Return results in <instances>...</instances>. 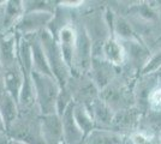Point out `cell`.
Segmentation results:
<instances>
[{
  "label": "cell",
  "instance_id": "obj_1",
  "mask_svg": "<svg viewBox=\"0 0 161 144\" xmlns=\"http://www.w3.org/2000/svg\"><path fill=\"white\" fill-rule=\"evenodd\" d=\"M136 81L137 78L128 77L120 71L113 82L100 91V99L114 113L136 107L134 93Z\"/></svg>",
  "mask_w": 161,
  "mask_h": 144
},
{
  "label": "cell",
  "instance_id": "obj_2",
  "mask_svg": "<svg viewBox=\"0 0 161 144\" xmlns=\"http://www.w3.org/2000/svg\"><path fill=\"white\" fill-rule=\"evenodd\" d=\"M41 114L39 107L28 110H19V115L6 129L12 139L28 144H45L41 131Z\"/></svg>",
  "mask_w": 161,
  "mask_h": 144
},
{
  "label": "cell",
  "instance_id": "obj_3",
  "mask_svg": "<svg viewBox=\"0 0 161 144\" xmlns=\"http://www.w3.org/2000/svg\"><path fill=\"white\" fill-rule=\"evenodd\" d=\"M31 78L35 88L36 104L42 115L57 113V101L61 85L53 76L41 75L33 71ZM58 114V113H57Z\"/></svg>",
  "mask_w": 161,
  "mask_h": 144
},
{
  "label": "cell",
  "instance_id": "obj_4",
  "mask_svg": "<svg viewBox=\"0 0 161 144\" xmlns=\"http://www.w3.org/2000/svg\"><path fill=\"white\" fill-rule=\"evenodd\" d=\"M39 39H40L41 45L43 47L52 75L61 87H64L67 83V81L70 79L72 72L64 59V55L61 53L59 43L57 41V39L48 30L41 31L39 34Z\"/></svg>",
  "mask_w": 161,
  "mask_h": 144
},
{
  "label": "cell",
  "instance_id": "obj_5",
  "mask_svg": "<svg viewBox=\"0 0 161 144\" xmlns=\"http://www.w3.org/2000/svg\"><path fill=\"white\" fill-rule=\"evenodd\" d=\"M76 28V46H75V58L72 65V75H88L90 64L93 59V42L89 35L82 27L76 14L75 19Z\"/></svg>",
  "mask_w": 161,
  "mask_h": 144
},
{
  "label": "cell",
  "instance_id": "obj_6",
  "mask_svg": "<svg viewBox=\"0 0 161 144\" xmlns=\"http://www.w3.org/2000/svg\"><path fill=\"white\" fill-rule=\"evenodd\" d=\"M64 87L70 91L74 102L77 104L88 106L100 97V90L88 75H71Z\"/></svg>",
  "mask_w": 161,
  "mask_h": 144
},
{
  "label": "cell",
  "instance_id": "obj_7",
  "mask_svg": "<svg viewBox=\"0 0 161 144\" xmlns=\"http://www.w3.org/2000/svg\"><path fill=\"white\" fill-rule=\"evenodd\" d=\"M53 18V13L48 12H25L14 27V33L19 37L40 34L47 30Z\"/></svg>",
  "mask_w": 161,
  "mask_h": 144
},
{
  "label": "cell",
  "instance_id": "obj_8",
  "mask_svg": "<svg viewBox=\"0 0 161 144\" xmlns=\"http://www.w3.org/2000/svg\"><path fill=\"white\" fill-rule=\"evenodd\" d=\"M142 115L143 113L137 107H131L128 109L117 112L114 113L113 121L109 130L119 133L123 137H130L138 130Z\"/></svg>",
  "mask_w": 161,
  "mask_h": 144
},
{
  "label": "cell",
  "instance_id": "obj_9",
  "mask_svg": "<svg viewBox=\"0 0 161 144\" xmlns=\"http://www.w3.org/2000/svg\"><path fill=\"white\" fill-rule=\"evenodd\" d=\"M120 71V67L114 66L113 64L108 62L103 58H93L88 76L95 83L97 89L101 91L102 89H105L108 84L113 82L119 76Z\"/></svg>",
  "mask_w": 161,
  "mask_h": 144
},
{
  "label": "cell",
  "instance_id": "obj_10",
  "mask_svg": "<svg viewBox=\"0 0 161 144\" xmlns=\"http://www.w3.org/2000/svg\"><path fill=\"white\" fill-rule=\"evenodd\" d=\"M159 85L158 82V75L156 73H150V75H141L135 84V101H136V107L144 114L147 110H149L148 107V100L152 91L154 90L155 87Z\"/></svg>",
  "mask_w": 161,
  "mask_h": 144
},
{
  "label": "cell",
  "instance_id": "obj_11",
  "mask_svg": "<svg viewBox=\"0 0 161 144\" xmlns=\"http://www.w3.org/2000/svg\"><path fill=\"white\" fill-rule=\"evenodd\" d=\"M41 131L45 144H64L63 125L59 114H48L41 117Z\"/></svg>",
  "mask_w": 161,
  "mask_h": 144
},
{
  "label": "cell",
  "instance_id": "obj_12",
  "mask_svg": "<svg viewBox=\"0 0 161 144\" xmlns=\"http://www.w3.org/2000/svg\"><path fill=\"white\" fill-rule=\"evenodd\" d=\"M75 103L70 104L67 109L60 115L61 125H63V135H64V144H83L86 139V135L80 127L77 125L74 117Z\"/></svg>",
  "mask_w": 161,
  "mask_h": 144
},
{
  "label": "cell",
  "instance_id": "obj_13",
  "mask_svg": "<svg viewBox=\"0 0 161 144\" xmlns=\"http://www.w3.org/2000/svg\"><path fill=\"white\" fill-rule=\"evenodd\" d=\"M86 107L88 108L90 115H92L93 120H94L96 129L109 130V127L112 125V121H113L114 112L101 100L100 97L96 99L95 101H93L90 104H88Z\"/></svg>",
  "mask_w": 161,
  "mask_h": 144
},
{
  "label": "cell",
  "instance_id": "obj_14",
  "mask_svg": "<svg viewBox=\"0 0 161 144\" xmlns=\"http://www.w3.org/2000/svg\"><path fill=\"white\" fill-rule=\"evenodd\" d=\"M57 41L59 43L61 53L64 55V59L67 62L69 67L72 72V65H74L75 58V46H76V28L75 23L64 28L57 36Z\"/></svg>",
  "mask_w": 161,
  "mask_h": 144
},
{
  "label": "cell",
  "instance_id": "obj_15",
  "mask_svg": "<svg viewBox=\"0 0 161 144\" xmlns=\"http://www.w3.org/2000/svg\"><path fill=\"white\" fill-rule=\"evenodd\" d=\"M102 58L117 67H121L125 64L126 55L124 46L121 41L114 37L113 35L108 37L102 46Z\"/></svg>",
  "mask_w": 161,
  "mask_h": 144
},
{
  "label": "cell",
  "instance_id": "obj_16",
  "mask_svg": "<svg viewBox=\"0 0 161 144\" xmlns=\"http://www.w3.org/2000/svg\"><path fill=\"white\" fill-rule=\"evenodd\" d=\"M23 14H24L23 0H6L4 22L0 29V34L14 31V27L17 25Z\"/></svg>",
  "mask_w": 161,
  "mask_h": 144
},
{
  "label": "cell",
  "instance_id": "obj_17",
  "mask_svg": "<svg viewBox=\"0 0 161 144\" xmlns=\"http://www.w3.org/2000/svg\"><path fill=\"white\" fill-rule=\"evenodd\" d=\"M25 37V36H24ZM31 45V53H33V71L41 73V75L53 76L48 65L47 58L45 54L43 47L41 45V41L39 39V34L27 36Z\"/></svg>",
  "mask_w": 161,
  "mask_h": 144
},
{
  "label": "cell",
  "instance_id": "obj_18",
  "mask_svg": "<svg viewBox=\"0 0 161 144\" xmlns=\"http://www.w3.org/2000/svg\"><path fill=\"white\" fill-rule=\"evenodd\" d=\"M126 137L106 129H95L88 135L83 144H124Z\"/></svg>",
  "mask_w": 161,
  "mask_h": 144
},
{
  "label": "cell",
  "instance_id": "obj_19",
  "mask_svg": "<svg viewBox=\"0 0 161 144\" xmlns=\"http://www.w3.org/2000/svg\"><path fill=\"white\" fill-rule=\"evenodd\" d=\"M137 132L149 136H159L161 133V112L149 109L142 115Z\"/></svg>",
  "mask_w": 161,
  "mask_h": 144
},
{
  "label": "cell",
  "instance_id": "obj_20",
  "mask_svg": "<svg viewBox=\"0 0 161 144\" xmlns=\"http://www.w3.org/2000/svg\"><path fill=\"white\" fill-rule=\"evenodd\" d=\"M0 115L6 125V129L19 115L18 102L8 93H5V95L0 99Z\"/></svg>",
  "mask_w": 161,
  "mask_h": 144
},
{
  "label": "cell",
  "instance_id": "obj_21",
  "mask_svg": "<svg viewBox=\"0 0 161 144\" xmlns=\"http://www.w3.org/2000/svg\"><path fill=\"white\" fill-rule=\"evenodd\" d=\"M74 117L77 125L80 127V130L83 131V133L86 135V137H87L92 131L96 129L94 120H93V118L90 115L89 110H88V108L84 104H77V103H75Z\"/></svg>",
  "mask_w": 161,
  "mask_h": 144
},
{
  "label": "cell",
  "instance_id": "obj_22",
  "mask_svg": "<svg viewBox=\"0 0 161 144\" xmlns=\"http://www.w3.org/2000/svg\"><path fill=\"white\" fill-rule=\"evenodd\" d=\"M57 6H58V1H53V0H23L24 13L25 12L54 13Z\"/></svg>",
  "mask_w": 161,
  "mask_h": 144
},
{
  "label": "cell",
  "instance_id": "obj_23",
  "mask_svg": "<svg viewBox=\"0 0 161 144\" xmlns=\"http://www.w3.org/2000/svg\"><path fill=\"white\" fill-rule=\"evenodd\" d=\"M161 69V43L159 47L156 48V51L153 52V54L150 56L149 61L146 65V67L143 69L141 75H150V73H156Z\"/></svg>",
  "mask_w": 161,
  "mask_h": 144
},
{
  "label": "cell",
  "instance_id": "obj_24",
  "mask_svg": "<svg viewBox=\"0 0 161 144\" xmlns=\"http://www.w3.org/2000/svg\"><path fill=\"white\" fill-rule=\"evenodd\" d=\"M72 103L75 102L72 100V96L70 94V91L65 87H63L60 93H59V96H58V101H57V113L59 115H61L67 109V107Z\"/></svg>",
  "mask_w": 161,
  "mask_h": 144
},
{
  "label": "cell",
  "instance_id": "obj_25",
  "mask_svg": "<svg viewBox=\"0 0 161 144\" xmlns=\"http://www.w3.org/2000/svg\"><path fill=\"white\" fill-rule=\"evenodd\" d=\"M130 138L135 144H161V138L159 136H149L141 132H135Z\"/></svg>",
  "mask_w": 161,
  "mask_h": 144
},
{
  "label": "cell",
  "instance_id": "obj_26",
  "mask_svg": "<svg viewBox=\"0 0 161 144\" xmlns=\"http://www.w3.org/2000/svg\"><path fill=\"white\" fill-rule=\"evenodd\" d=\"M148 107L152 110L161 112V85L155 87L154 90L152 91L148 100Z\"/></svg>",
  "mask_w": 161,
  "mask_h": 144
},
{
  "label": "cell",
  "instance_id": "obj_27",
  "mask_svg": "<svg viewBox=\"0 0 161 144\" xmlns=\"http://www.w3.org/2000/svg\"><path fill=\"white\" fill-rule=\"evenodd\" d=\"M6 93V87H5V71L0 62V99L5 95Z\"/></svg>",
  "mask_w": 161,
  "mask_h": 144
},
{
  "label": "cell",
  "instance_id": "obj_28",
  "mask_svg": "<svg viewBox=\"0 0 161 144\" xmlns=\"http://www.w3.org/2000/svg\"><path fill=\"white\" fill-rule=\"evenodd\" d=\"M11 143V137L7 135V132H0V144H10Z\"/></svg>",
  "mask_w": 161,
  "mask_h": 144
},
{
  "label": "cell",
  "instance_id": "obj_29",
  "mask_svg": "<svg viewBox=\"0 0 161 144\" xmlns=\"http://www.w3.org/2000/svg\"><path fill=\"white\" fill-rule=\"evenodd\" d=\"M5 131H6V125H5L3 118L0 115V132H5Z\"/></svg>",
  "mask_w": 161,
  "mask_h": 144
},
{
  "label": "cell",
  "instance_id": "obj_30",
  "mask_svg": "<svg viewBox=\"0 0 161 144\" xmlns=\"http://www.w3.org/2000/svg\"><path fill=\"white\" fill-rule=\"evenodd\" d=\"M10 144H28V143L22 142V141H17V139H12V138H11V143Z\"/></svg>",
  "mask_w": 161,
  "mask_h": 144
},
{
  "label": "cell",
  "instance_id": "obj_31",
  "mask_svg": "<svg viewBox=\"0 0 161 144\" xmlns=\"http://www.w3.org/2000/svg\"><path fill=\"white\" fill-rule=\"evenodd\" d=\"M158 75V82H159V85H161V72L156 73Z\"/></svg>",
  "mask_w": 161,
  "mask_h": 144
},
{
  "label": "cell",
  "instance_id": "obj_32",
  "mask_svg": "<svg viewBox=\"0 0 161 144\" xmlns=\"http://www.w3.org/2000/svg\"><path fill=\"white\" fill-rule=\"evenodd\" d=\"M159 72H161V69H160V70H159V71H158V72H156V73H159Z\"/></svg>",
  "mask_w": 161,
  "mask_h": 144
},
{
  "label": "cell",
  "instance_id": "obj_33",
  "mask_svg": "<svg viewBox=\"0 0 161 144\" xmlns=\"http://www.w3.org/2000/svg\"><path fill=\"white\" fill-rule=\"evenodd\" d=\"M160 138H161V133H160Z\"/></svg>",
  "mask_w": 161,
  "mask_h": 144
},
{
  "label": "cell",
  "instance_id": "obj_34",
  "mask_svg": "<svg viewBox=\"0 0 161 144\" xmlns=\"http://www.w3.org/2000/svg\"><path fill=\"white\" fill-rule=\"evenodd\" d=\"M124 144H125V143H124Z\"/></svg>",
  "mask_w": 161,
  "mask_h": 144
}]
</instances>
